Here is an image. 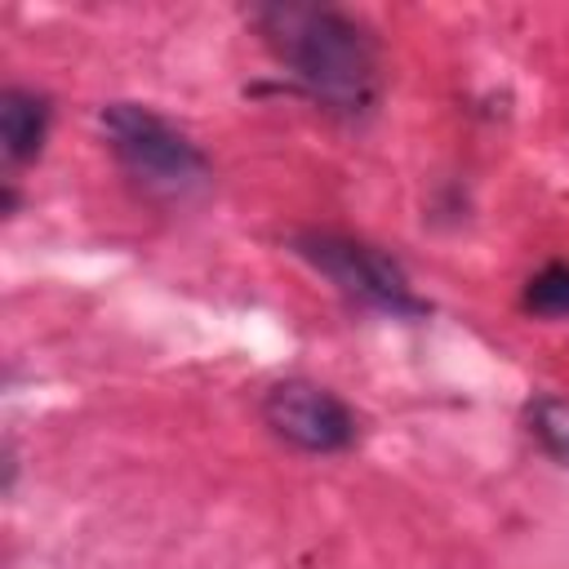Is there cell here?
I'll return each instance as SVG.
<instances>
[{"label": "cell", "instance_id": "1", "mask_svg": "<svg viewBox=\"0 0 569 569\" xmlns=\"http://www.w3.org/2000/svg\"><path fill=\"white\" fill-rule=\"evenodd\" d=\"M253 27L293 89L320 111L360 120L382 98V49L373 31L333 4L271 0L253 9Z\"/></svg>", "mask_w": 569, "mask_h": 569}, {"label": "cell", "instance_id": "2", "mask_svg": "<svg viewBox=\"0 0 569 569\" xmlns=\"http://www.w3.org/2000/svg\"><path fill=\"white\" fill-rule=\"evenodd\" d=\"M98 124H102V138H107L116 164L147 200L187 204L209 191V182H213L209 156L169 116H160L142 102H107Z\"/></svg>", "mask_w": 569, "mask_h": 569}, {"label": "cell", "instance_id": "3", "mask_svg": "<svg viewBox=\"0 0 569 569\" xmlns=\"http://www.w3.org/2000/svg\"><path fill=\"white\" fill-rule=\"evenodd\" d=\"M289 244L342 298L373 307V311H387V316H427V302L413 293L405 267L391 253H382L365 240L338 236V231H298Z\"/></svg>", "mask_w": 569, "mask_h": 569}, {"label": "cell", "instance_id": "4", "mask_svg": "<svg viewBox=\"0 0 569 569\" xmlns=\"http://www.w3.org/2000/svg\"><path fill=\"white\" fill-rule=\"evenodd\" d=\"M262 422L276 440L302 449V453H342L356 445V413L351 405L311 382V378H284L262 391Z\"/></svg>", "mask_w": 569, "mask_h": 569}, {"label": "cell", "instance_id": "5", "mask_svg": "<svg viewBox=\"0 0 569 569\" xmlns=\"http://www.w3.org/2000/svg\"><path fill=\"white\" fill-rule=\"evenodd\" d=\"M49 124H53V107L44 93L18 84L0 93V147L9 164H31L44 151Z\"/></svg>", "mask_w": 569, "mask_h": 569}, {"label": "cell", "instance_id": "6", "mask_svg": "<svg viewBox=\"0 0 569 569\" xmlns=\"http://www.w3.org/2000/svg\"><path fill=\"white\" fill-rule=\"evenodd\" d=\"M525 427L542 445L547 458L569 467V400L565 396H533L525 405Z\"/></svg>", "mask_w": 569, "mask_h": 569}, {"label": "cell", "instance_id": "7", "mask_svg": "<svg viewBox=\"0 0 569 569\" xmlns=\"http://www.w3.org/2000/svg\"><path fill=\"white\" fill-rule=\"evenodd\" d=\"M520 307L538 320H569V262H547L525 280Z\"/></svg>", "mask_w": 569, "mask_h": 569}]
</instances>
